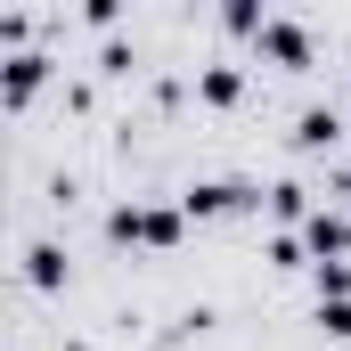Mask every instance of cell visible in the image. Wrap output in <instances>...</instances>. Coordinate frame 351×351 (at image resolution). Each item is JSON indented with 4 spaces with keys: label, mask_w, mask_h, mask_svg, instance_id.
<instances>
[{
    "label": "cell",
    "mask_w": 351,
    "mask_h": 351,
    "mask_svg": "<svg viewBox=\"0 0 351 351\" xmlns=\"http://www.w3.org/2000/svg\"><path fill=\"white\" fill-rule=\"evenodd\" d=\"M106 229H114L123 245H172V237H180V213H164V204H123Z\"/></svg>",
    "instance_id": "obj_1"
},
{
    "label": "cell",
    "mask_w": 351,
    "mask_h": 351,
    "mask_svg": "<svg viewBox=\"0 0 351 351\" xmlns=\"http://www.w3.org/2000/svg\"><path fill=\"white\" fill-rule=\"evenodd\" d=\"M204 98L229 106V98H237V66H204Z\"/></svg>",
    "instance_id": "obj_9"
},
{
    "label": "cell",
    "mask_w": 351,
    "mask_h": 351,
    "mask_svg": "<svg viewBox=\"0 0 351 351\" xmlns=\"http://www.w3.org/2000/svg\"><path fill=\"white\" fill-rule=\"evenodd\" d=\"M254 41H262V58H278V66H311V33H302L294 16H269Z\"/></svg>",
    "instance_id": "obj_2"
},
{
    "label": "cell",
    "mask_w": 351,
    "mask_h": 351,
    "mask_svg": "<svg viewBox=\"0 0 351 351\" xmlns=\"http://www.w3.org/2000/svg\"><path fill=\"white\" fill-rule=\"evenodd\" d=\"M25 278H33V286H58V278H66V254H58V245H33V254H25Z\"/></svg>",
    "instance_id": "obj_7"
},
{
    "label": "cell",
    "mask_w": 351,
    "mask_h": 351,
    "mask_svg": "<svg viewBox=\"0 0 351 351\" xmlns=\"http://www.w3.org/2000/svg\"><path fill=\"white\" fill-rule=\"evenodd\" d=\"M33 82H41V58H33V49H25V58H8V106H25Z\"/></svg>",
    "instance_id": "obj_6"
},
{
    "label": "cell",
    "mask_w": 351,
    "mask_h": 351,
    "mask_svg": "<svg viewBox=\"0 0 351 351\" xmlns=\"http://www.w3.org/2000/svg\"><path fill=\"white\" fill-rule=\"evenodd\" d=\"M319 302H351V262H319Z\"/></svg>",
    "instance_id": "obj_8"
},
{
    "label": "cell",
    "mask_w": 351,
    "mask_h": 351,
    "mask_svg": "<svg viewBox=\"0 0 351 351\" xmlns=\"http://www.w3.org/2000/svg\"><path fill=\"white\" fill-rule=\"evenodd\" d=\"M302 237H311V254H319V262H343L351 221H343V213H311V229H302Z\"/></svg>",
    "instance_id": "obj_3"
},
{
    "label": "cell",
    "mask_w": 351,
    "mask_h": 351,
    "mask_svg": "<svg viewBox=\"0 0 351 351\" xmlns=\"http://www.w3.org/2000/svg\"><path fill=\"white\" fill-rule=\"evenodd\" d=\"M335 106H302V123H294V147H335Z\"/></svg>",
    "instance_id": "obj_5"
},
{
    "label": "cell",
    "mask_w": 351,
    "mask_h": 351,
    "mask_svg": "<svg viewBox=\"0 0 351 351\" xmlns=\"http://www.w3.org/2000/svg\"><path fill=\"white\" fill-rule=\"evenodd\" d=\"M319 327L327 335H351V302H319Z\"/></svg>",
    "instance_id": "obj_10"
},
{
    "label": "cell",
    "mask_w": 351,
    "mask_h": 351,
    "mask_svg": "<svg viewBox=\"0 0 351 351\" xmlns=\"http://www.w3.org/2000/svg\"><path fill=\"white\" fill-rule=\"evenodd\" d=\"M237 204H245L237 180H196V188H188V213H237Z\"/></svg>",
    "instance_id": "obj_4"
}]
</instances>
